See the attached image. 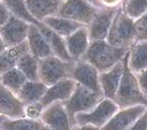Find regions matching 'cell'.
<instances>
[{"mask_svg":"<svg viewBox=\"0 0 147 130\" xmlns=\"http://www.w3.org/2000/svg\"><path fill=\"white\" fill-rule=\"evenodd\" d=\"M42 22H44L47 26L52 29L54 32H56L64 38L70 36L71 34H73L75 31H77L78 29H80L82 26H86L80 22H75V20L60 17L58 15L46 18Z\"/></svg>","mask_w":147,"mask_h":130,"instance_id":"21","label":"cell"},{"mask_svg":"<svg viewBox=\"0 0 147 130\" xmlns=\"http://www.w3.org/2000/svg\"><path fill=\"white\" fill-rule=\"evenodd\" d=\"M126 57V56H125ZM125 69V58L116 63L113 67L100 73V86L104 97L114 99Z\"/></svg>","mask_w":147,"mask_h":130,"instance_id":"15","label":"cell"},{"mask_svg":"<svg viewBox=\"0 0 147 130\" xmlns=\"http://www.w3.org/2000/svg\"><path fill=\"white\" fill-rule=\"evenodd\" d=\"M6 47H7V46L5 45L4 41H3V39H2L1 35H0V54H1V52H3L5 49H6Z\"/></svg>","mask_w":147,"mask_h":130,"instance_id":"35","label":"cell"},{"mask_svg":"<svg viewBox=\"0 0 147 130\" xmlns=\"http://www.w3.org/2000/svg\"><path fill=\"white\" fill-rule=\"evenodd\" d=\"M77 83L72 78H66L49 86L44 96L40 100L43 107H47L53 102H65L71 97Z\"/></svg>","mask_w":147,"mask_h":130,"instance_id":"13","label":"cell"},{"mask_svg":"<svg viewBox=\"0 0 147 130\" xmlns=\"http://www.w3.org/2000/svg\"><path fill=\"white\" fill-rule=\"evenodd\" d=\"M66 47L71 58L73 60L81 59L84 56L85 52L90 45V37H89L87 26H82L73 34L65 38Z\"/></svg>","mask_w":147,"mask_h":130,"instance_id":"16","label":"cell"},{"mask_svg":"<svg viewBox=\"0 0 147 130\" xmlns=\"http://www.w3.org/2000/svg\"><path fill=\"white\" fill-rule=\"evenodd\" d=\"M26 43H27L29 52L38 59H42L53 54L39 26L36 25H30Z\"/></svg>","mask_w":147,"mask_h":130,"instance_id":"17","label":"cell"},{"mask_svg":"<svg viewBox=\"0 0 147 130\" xmlns=\"http://www.w3.org/2000/svg\"><path fill=\"white\" fill-rule=\"evenodd\" d=\"M39 60L40 59L27 52L20 58L17 67L22 71L27 80L37 81L39 80Z\"/></svg>","mask_w":147,"mask_h":130,"instance_id":"26","label":"cell"},{"mask_svg":"<svg viewBox=\"0 0 147 130\" xmlns=\"http://www.w3.org/2000/svg\"><path fill=\"white\" fill-rule=\"evenodd\" d=\"M127 61L128 54L125 57V69L123 77L113 100L119 108L128 107V106L136 104L147 105V101L144 99L140 91L136 74L129 68Z\"/></svg>","mask_w":147,"mask_h":130,"instance_id":"4","label":"cell"},{"mask_svg":"<svg viewBox=\"0 0 147 130\" xmlns=\"http://www.w3.org/2000/svg\"><path fill=\"white\" fill-rule=\"evenodd\" d=\"M40 119L47 129H72L64 102H53L45 107Z\"/></svg>","mask_w":147,"mask_h":130,"instance_id":"12","label":"cell"},{"mask_svg":"<svg viewBox=\"0 0 147 130\" xmlns=\"http://www.w3.org/2000/svg\"><path fill=\"white\" fill-rule=\"evenodd\" d=\"M26 81V77L18 67L11 68L0 74V83L16 94H18Z\"/></svg>","mask_w":147,"mask_h":130,"instance_id":"25","label":"cell"},{"mask_svg":"<svg viewBox=\"0 0 147 130\" xmlns=\"http://www.w3.org/2000/svg\"><path fill=\"white\" fill-rule=\"evenodd\" d=\"M63 0H26L27 9L36 20L42 22L46 18L56 16Z\"/></svg>","mask_w":147,"mask_h":130,"instance_id":"18","label":"cell"},{"mask_svg":"<svg viewBox=\"0 0 147 130\" xmlns=\"http://www.w3.org/2000/svg\"><path fill=\"white\" fill-rule=\"evenodd\" d=\"M24 106L18 94L0 83V116L5 118L25 116Z\"/></svg>","mask_w":147,"mask_h":130,"instance_id":"14","label":"cell"},{"mask_svg":"<svg viewBox=\"0 0 147 130\" xmlns=\"http://www.w3.org/2000/svg\"><path fill=\"white\" fill-rule=\"evenodd\" d=\"M132 129H146L147 130V109L142 115L136 119Z\"/></svg>","mask_w":147,"mask_h":130,"instance_id":"33","label":"cell"},{"mask_svg":"<svg viewBox=\"0 0 147 130\" xmlns=\"http://www.w3.org/2000/svg\"><path fill=\"white\" fill-rule=\"evenodd\" d=\"M125 1H126V0H125Z\"/></svg>","mask_w":147,"mask_h":130,"instance_id":"39","label":"cell"},{"mask_svg":"<svg viewBox=\"0 0 147 130\" xmlns=\"http://www.w3.org/2000/svg\"><path fill=\"white\" fill-rule=\"evenodd\" d=\"M0 1H1V0H0Z\"/></svg>","mask_w":147,"mask_h":130,"instance_id":"38","label":"cell"},{"mask_svg":"<svg viewBox=\"0 0 147 130\" xmlns=\"http://www.w3.org/2000/svg\"><path fill=\"white\" fill-rule=\"evenodd\" d=\"M103 98L104 95L102 93L96 92L77 83L73 94L67 101L64 102L65 108H66L71 123H72V129L75 127L76 115L78 113L87 112L94 106H96L97 103Z\"/></svg>","mask_w":147,"mask_h":130,"instance_id":"6","label":"cell"},{"mask_svg":"<svg viewBox=\"0 0 147 130\" xmlns=\"http://www.w3.org/2000/svg\"><path fill=\"white\" fill-rule=\"evenodd\" d=\"M31 23L12 15L0 27V35L7 47L22 44L26 41Z\"/></svg>","mask_w":147,"mask_h":130,"instance_id":"9","label":"cell"},{"mask_svg":"<svg viewBox=\"0 0 147 130\" xmlns=\"http://www.w3.org/2000/svg\"><path fill=\"white\" fill-rule=\"evenodd\" d=\"M136 41L147 40V12L138 20H135Z\"/></svg>","mask_w":147,"mask_h":130,"instance_id":"29","label":"cell"},{"mask_svg":"<svg viewBox=\"0 0 147 130\" xmlns=\"http://www.w3.org/2000/svg\"><path fill=\"white\" fill-rule=\"evenodd\" d=\"M5 118H3V116H0V123H2V121H3V119H4Z\"/></svg>","mask_w":147,"mask_h":130,"instance_id":"37","label":"cell"},{"mask_svg":"<svg viewBox=\"0 0 147 130\" xmlns=\"http://www.w3.org/2000/svg\"><path fill=\"white\" fill-rule=\"evenodd\" d=\"M0 129L14 130V129H47L41 119H33L27 116H22L17 118H4L0 123Z\"/></svg>","mask_w":147,"mask_h":130,"instance_id":"24","label":"cell"},{"mask_svg":"<svg viewBox=\"0 0 147 130\" xmlns=\"http://www.w3.org/2000/svg\"><path fill=\"white\" fill-rule=\"evenodd\" d=\"M128 52L129 49L112 46L107 40H94L90 42L82 59L91 63L102 73L122 61Z\"/></svg>","mask_w":147,"mask_h":130,"instance_id":"1","label":"cell"},{"mask_svg":"<svg viewBox=\"0 0 147 130\" xmlns=\"http://www.w3.org/2000/svg\"><path fill=\"white\" fill-rule=\"evenodd\" d=\"M38 26L40 28L41 32L43 33L44 37L46 38L49 46L51 47L52 54L64 60H73L70 56L69 52H68L66 47V40H65L64 37L60 36L59 34L54 32L52 29L49 28V26H47L44 22H42Z\"/></svg>","mask_w":147,"mask_h":130,"instance_id":"20","label":"cell"},{"mask_svg":"<svg viewBox=\"0 0 147 130\" xmlns=\"http://www.w3.org/2000/svg\"><path fill=\"white\" fill-rule=\"evenodd\" d=\"M47 88L48 86H46L40 80L37 81L27 80L18 92V96L24 105L39 102L44 96Z\"/></svg>","mask_w":147,"mask_h":130,"instance_id":"22","label":"cell"},{"mask_svg":"<svg viewBox=\"0 0 147 130\" xmlns=\"http://www.w3.org/2000/svg\"><path fill=\"white\" fill-rule=\"evenodd\" d=\"M136 79H138L141 93H142L144 99L147 101V69L136 73Z\"/></svg>","mask_w":147,"mask_h":130,"instance_id":"31","label":"cell"},{"mask_svg":"<svg viewBox=\"0 0 147 130\" xmlns=\"http://www.w3.org/2000/svg\"><path fill=\"white\" fill-rule=\"evenodd\" d=\"M127 63L135 74L147 69V40L136 41L129 49Z\"/></svg>","mask_w":147,"mask_h":130,"instance_id":"19","label":"cell"},{"mask_svg":"<svg viewBox=\"0 0 147 130\" xmlns=\"http://www.w3.org/2000/svg\"><path fill=\"white\" fill-rule=\"evenodd\" d=\"M27 52H29V50L26 41L15 46L6 47V49L0 54V74L11 68L17 67L20 58Z\"/></svg>","mask_w":147,"mask_h":130,"instance_id":"23","label":"cell"},{"mask_svg":"<svg viewBox=\"0 0 147 130\" xmlns=\"http://www.w3.org/2000/svg\"><path fill=\"white\" fill-rule=\"evenodd\" d=\"M119 8H99L92 20L87 25L91 41L107 39L114 17Z\"/></svg>","mask_w":147,"mask_h":130,"instance_id":"8","label":"cell"},{"mask_svg":"<svg viewBox=\"0 0 147 130\" xmlns=\"http://www.w3.org/2000/svg\"><path fill=\"white\" fill-rule=\"evenodd\" d=\"M118 109L114 100L104 97L87 112L76 115L74 129H103Z\"/></svg>","mask_w":147,"mask_h":130,"instance_id":"2","label":"cell"},{"mask_svg":"<svg viewBox=\"0 0 147 130\" xmlns=\"http://www.w3.org/2000/svg\"><path fill=\"white\" fill-rule=\"evenodd\" d=\"M75 60H64L52 54L39 60V80L51 86L63 79L71 78Z\"/></svg>","mask_w":147,"mask_h":130,"instance_id":"5","label":"cell"},{"mask_svg":"<svg viewBox=\"0 0 147 130\" xmlns=\"http://www.w3.org/2000/svg\"><path fill=\"white\" fill-rule=\"evenodd\" d=\"M71 78L75 80L76 83L103 94L100 86V72L91 63L82 58L75 61Z\"/></svg>","mask_w":147,"mask_h":130,"instance_id":"11","label":"cell"},{"mask_svg":"<svg viewBox=\"0 0 147 130\" xmlns=\"http://www.w3.org/2000/svg\"><path fill=\"white\" fill-rule=\"evenodd\" d=\"M44 107L40 103V101L31 103V104H27L24 106V115L29 118L40 119Z\"/></svg>","mask_w":147,"mask_h":130,"instance_id":"30","label":"cell"},{"mask_svg":"<svg viewBox=\"0 0 147 130\" xmlns=\"http://www.w3.org/2000/svg\"><path fill=\"white\" fill-rule=\"evenodd\" d=\"M98 9L86 0H63L57 15L87 26Z\"/></svg>","mask_w":147,"mask_h":130,"instance_id":"7","label":"cell"},{"mask_svg":"<svg viewBox=\"0 0 147 130\" xmlns=\"http://www.w3.org/2000/svg\"><path fill=\"white\" fill-rule=\"evenodd\" d=\"M106 40L112 46L123 49H130L136 41L135 20L123 12L122 7L115 15Z\"/></svg>","mask_w":147,"mask_h":130,"instance_id":"3","label":"cell"},{"mask_svg":"<svg viewBox=\"0 0 147 130\" xmlns=\"http://www.w3.org/2000/svg\"><path fill=\"white\" fill-rule=\"evenodd\" d=\"M122 10L129 18L136 20L147 12V0H126Z\"/></svg>","mask_w":147,"mask_h":130,"instance_id":"28","label":"cell"},{"mask_svg":"<svg viewBox=\"0 0 147 130\" xmlns=\"http://www.w3.org/2000/svg\"><path fill=\"white\" fill-rule=\"evenodd\" d=\"M125 0H99V4L104 8H119L122 7Z\"/></svg>","mask_w":147,"mask_h":130,"instance_id":"32","label":"cell"},{"mask_svg":"<svg viewBox=\"0 0 147 130\" xmlns=\"http://www.w3.org/2000/svg\"><path fill=\"white\" fill-rule=\"evenodd\" d=\"M11 16V13L7 9V7L3 4V2L0 1V27L8 20V18Z\"/></svg>","mask_w":147,"mask_h":130,"instance_id":"34","label":"cell"},{"mask_svg":"<svg viewBox=\"0 0 147 130\" xmlns=\"http://www.w3.org/2000/svg\"><path fill=\"white\" fill-rule=\"evenodd\" d=\"M147 105L136 104L128 107L119 108L114 114L109 121L104 126L103 129H117V130H128L132 129L140 116L145 112Z\"/></svg>","mask_w":147,"mask_h":130,"instance_id":"10","label":"cell"},{"mask_svg":"<svg viewBox=\"0 0 147 130\" xmlns=\"http://www.w3.org/2000/svg\"><path fill=\"white\" fill-rule=\"evenodd\" d=\"M3 4L7 7L9 12L16 17L22 18L25 22L31 23V25H40L42 22H38L34 18L27 9L26 0H1Z\"/></svg>","mask_w":147,"mask_h":130,"instance_id":"27","label":"cell"},{"mask_svg":"<svg viewBox=\"0 0 147 130\" xmlns=\"http://www.w3.org/2000/svg\"><path fill=\"white\" fill-rule=\"evenodd\" d=\"M86 1H88L89 3L92 4L93 6L98 7V8H101V6H100V4H99V0H86Z\"/></svg>","mask_w":147,"mask_h":130,"instance_id":"36","label":"cell"}]
</instances>
